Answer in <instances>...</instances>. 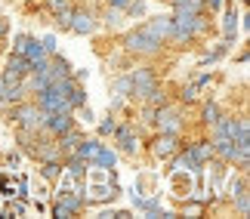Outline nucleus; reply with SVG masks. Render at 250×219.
<instances>
[{
    "instance_id": "f257e3e1",
    "label": "nucleus",
    "mask_w": 250,
    "mask_h": 219,
    "mask_svg": "<svg viewBox=\"0 0 250 219\" xmlns=\"http://www.w3.org/2000/svg\"><path fill=\"white\" fill-rule=\"evenodd\" d=\"M213 34L210 13H191V9H173L170 13V37L173 46H195L198 40Z\"/></svg>"
},
{
    "instance_id": "f03ea898",
    "label": "nucleus",
    "mask_w": 250,
    "mask_h": 219,
    "mask_svg": "<svg viewBox=\"0 0 250 219\" xmlns=\"http://www.w3.org/2000/svg\"><path fill=\"white\" fill-rule=\"evenodd\" d=\"M121 46H124V53H127V56H136V59H151V56H158L161 50H164V46L151 40L139 25L130 28V31L121 37Z\"/></svg>"
},
{
    "instance_id": "7ed1b4c3",
    "label": "nucleus",
    "mask_w": 250,
    "mask_h": 219,
    "mask_svg": "<svg viewBox=\"0 0 250 219\" xmlns=\"http://www.w3.org/2000/svg\"><path fill=\"white\" fill-rule=\"evenodd\" d=\"M43 118L46 114L34 105V102H16L9 105V120L16 123V130H25V133H41L43 130Z\"/></svg>"
},
{
    "instance_id": "20e7f679",
    "label": "nucleus",
    "mask_w": 250,
    "mask_h": 219,
    "mask_svg": "<svg viewBox=\"0 0 250 219\" xmlns=\"http://www.w3.org/2000/svg\"><path fill=\"white\" fill-rule=\"evenodd\" d=\"M155 130L158 133H173V136H182V130H186V118H182V108L167 102V105L155 108Z\"/></svg>"
},
{
    "instance_id": "39448f33",
    "label": "nucleus",
    "mask_w": 250,
    "mask_h": 219,
    "mask_svg": "<svg viewBox=\"0 0 250 219\" xmlns=\"http://www.w3.org/2000/svg\"><path fill=\"white\" fill-rule=\"evenodd\" d=\"M111 136H114V151H118V155L136 158V151H139V133H136L133 123H114Z\"/></svg>"
},
{
    "instance_id": "423d86ee",
    "label": "nucleus",
    "mask_w": 250,
    "mask_h": 219,
    "mask_svg": "<svg viewBox=\"0 0 250 219\" xmlns=\"http://www.w3.org/2000/svg\"><path fill=\"white\" fill-rule=\"evenodd\" d=\"M127 78H130V99H139V102L146 99L148 90L158 83V74H155V68H151V65H142V68L130 71Z\"/></svg>"
},
{
    "instance_id": "0eeeda50",
    "label": "nucleus",
    "mask_w": 250,
    "mask_h": 219,
    "mask_svg": "<svg viewBox=\"0 0 250 219\" xmlns=\"http://www.w3.org/2000/svg\"><path fill=\"white\" fill-rule=\"evenodd\" d=\"M71 127H78V120H74V111H50L43 118V133L53 139H59L62 133H68Z\"/></svg>"
},
{
    "instance_id": "6e6552de",
    "label": "nucleus",
    "mask_w": 250,
    "mask_h": 219,
    "mask_svg": "<svg viewBox=\"0 0 250 219\" xmlns=\"http://www.w3.org/2000/svg\"><path fill=\"white\" fill-rule=\"evenodd\" d=\"M179 148H182V136H173V133H158L151 139V158L155 160H170Z\"/></svg>"
},
{
    "instance_id": "1a4fd4ad",
    "label": "nucleus",
    "mask_w": 250,
    "mask_h": 219,
    "mask_svg": "<svg viewBox=\"0 0 250 219\" xmlns=\"http://www.w3.org/2000/svg\"><path fill=\"white\" fill-rule=\"evenodd\" d=\"M139 28H142V31H146L155 43L164 46L167 37H170V16H151V19H146Z\"/></svg>"
},
{
    "instance_id": "9d476101",
    "label": "nucleus",
    "mask_w": 250,
    "mask_h": 219,
    "mask_svg": "<svg viewBox=\"0 0 250 219\" xmlns=\"http://www.w3.org/2000/svg\"><path fill=\"white\" fill-rule=\"evenodd\" d=\"M96 28H99V22H96V16L90 13V9H78V6L71 9V25H68V31H71V34L86 37V34H93Z\"/></svg>"
},
{
    "instance_id": "9b49d317",
    "label": "nucleus",
    "mask_w": 250,
    "mask_h": 219,
    "mask_svg": "<svg viewBox=\"0 0 250 219\" xmlns=\"http://www.w3.org/2000/svg\"><path fill=\"white\" fill-rule=\"evenodd\" d=\"M118 195H121V185H118V182H114V185H93L90 195H86V188H83L86 207H93V204H108V201H114Z\"/></svg>"
},
{
    "instance_id": "f8f14e48",
    "label": "nucleus",
    "mask_w": 250,
    "mask_h": 219,
    "mask_svg": "<svg viewBox=\"0 0 250 219\" xmlns=\"http://www.w3.org/2000/svg\"><path fill=\"white\" fill-rule=\"evenodd\" d=\"M71 74H74L71 62L65 59V56L53 53V56H50V68H46V80H50V83H56V80H62V78H71Z\"/></svg>"
},
{
    "instance_id": "ddd939ff",
    "label": "nucleus",
    "mask_w": 250,
    "mask_h": 219,
    "mask_svg": "<svg viewBox=\"0 0 250 219\" xmlns=\"http://www.w3.org/2000/svg\"><path fill=\"white\" fill-rule=\"evenodd\" d=\"M226 3V13H223V40L229 46H235V31H238V13H235V3L232 0H223Z\"/></svg>"
},
{
    "instance_id": "4468645a",
    "label": "nucleus",
    "mask_w": 250,
    "mask_h": 219,
    "mask_svg": "<svg viewBox=\"0 0 250 219\" xmlns=\"http://www.w3.org/2000/svg\"><path fill=\"white\" fill-rule=\"evenodd\" d=\"M90 167H96V170H105V173H108V170H114V167H118V151H114V148H108V145L102 142Z\"/></svg>"
},
{
    "instance_id": "2eb2a0df",
    "label": "nucleus",
    "mask_w": 250,
    "mask_h": 219,
    "mask_svg": "<svg viewBox=\"0 0 250 219\" xmlns=\"http://www.w3.org/2000/svg\"><path fill=\"white\" fill-rule=\"evenodd\" d=\"M83 139H86V133H83V130H78V127H71L68 133H62V136L56 139V142H59V151H62V158H65V155H71V151L78 148Z\"/></svg>"
},
{
    "instance_id": "dca6fc26",
    "label": "nucleus",
    "mask_w": 250,
    "mask_h": 219,
    "mask_svg": "<svg viewBox=\"0 0 250 219\" xmlns=\"http://www.w3.org/2000/svg\"><path fill=\"white\" fill-rule=\"evenodd\" d=\"M22 56L28 59V65H37V62H43V59H50V53L43 50V43L37 40L34 34H28V43H25V50H22Z\"/></svg>"
},
{
    "instance_id": "f3484780",
    "label": "nucleus",
    "mask_w": 250,
    "mask_h": 219,
    "mask_svg": "<svg viewBox=\"0 0 250 219\" xmlns=\"http://www.w3.org/2000/svg\"><path fill=\"white\" fill-rule=\"evenodd\" d=\"M186 145L191 148V155H195L204 167L210 164V160H213V145H210V139H191V142L186 139Z\"/></svg>"
},
{
    "instance_id": "a211bd4d",
    "label": "nucleus",
    "mask_w": 250,
    "mask_h": 219,
    "mask_svg": "<svg viewBox=\"0 0 250 219\" xmlns=\"http://www.w3.org/2000/svg\"><path fill=\"white\" fill-rule=\"evenodd\" d=\"M219 118H223V108H219V102L210 99V102H204V105H201V127H204V130H210Z\"/></svg>"
},
{
    "instance_id": "6ab92c4d",
    "label": "nucleus",
    "mask_w": 250,
    "mask_h": 219,
    "mask_svg": "<svg viewBox=\"0 0 250 219\" xmlns=\"http://www.w3.org/2000/svg\"><path fill=\"white\" fill-rule=\"evenodd\" d=\"M37 173H41V179H43V182H56V179H62L65 167H62V160H41Z\"/></svg>"
},
{
    "instance_id": "aec40b11",
    "label": "nucleus",
    "mask_w": 250,
    "mask_h": 219,
    "mask_svg": "<svg viewBox=\"0 0 250 219\" xmlns=\"http://www.w3.org/2000/svg\"><path fill=\"white\" fill-rule=\"evenodd\" d=\"M229 50H232V46H229L226 40H223V43H216V46H213V50H210V53H204V56H201L198 68H207V65H213V62H219V59H223V56H226Z\"/></svg>"
},
{
    "instance_id": "412c9836",
    "label": "nucleus",
    "mask_w": 250,
    "mask_h": 219,
    "mask_svg": "<svg viewBox=\"0 0 250 219\" xmlns=\"http://www.w3.org/2000/svg\"><path fill=\"white\" fill-rule=\"evenodd\" d=\"M99 145H102V139H83L78 148H74V155H81L86 164H93V158H96V151H99Z\"/></svg>"
},
{
    "instance_id": "4be33fe9",
    "label": "nucleus",
    "mask_w": 250,
    "mask_h": 219,
    "mask_svg": "<svg viewBox=\"0 0 250 219\" xmlns=\"http://www.w3.org/2000/svg\"><path fill=\"white\" fill-rule=\"evenodd\" d=\"M173 9H191V13H207L204 9V0H164Z\"/></svg>"
},
{
    "instance_id": "5701e85b",
    "label": "nucleus",
    "mask_w": 250,
    "mask_h": 219,
    "mask_svg": "<svg viewBox=\"0 0 250 219\" xmlns=\"http://www.w3.org/2000/svg\"><path fill=\"white\" fill-rule=\"evenodd\" d=\"M71 3L68 6H62V9H53V19H56V28H62V31H68V25H71Z\"/></svg>"
},
{
    "instance_id": "b1692460",
    "label": "nucleus",
    "mask_w": 250,
    "mask_h": 219,
    "mask_svg": "<svg viewBox=\"0 0 250 219\" xmlns=\"http://www.w3.org/2000/svg\"><path fill=\"white\" fill-rule=\"evenodd\" d=\"M241 192H247V173L238 170V176H232V182H229V201H232L235 195H241Z\"/></svg>"
},
{
    "instance_id": "393cba45",
    "label": "nucleus",
    "mask_w": 250,
    "mask_h": 219,
    "mask_svg": "<svg viewBox=\"0 0 250 219\" xmlns=\"http://www.w3.org/2000/svg\"><path fill=\"white\" fill-rule=\"evenodd\" d=\"M146 9H148V0H130L124 13H127V19H142V16H146Z\"/></svg>"
},
{
    "instance_id": "a878e982",
    "label": "nucleus",
    "mask_w": 250,
    "mask_h": 219,
    "mask_svg": "<svg viewBox=\"0 0 250 219\" xmlns=\"http://www.w3.org/2000/svg\"><path fill=\"white\" fill-rule=\"evenodd\" d=\"M232 207H235L238 216H247V213H250V192L235 195V198H232Z\"/></svg>"
},
{
    "instance_id": "bb28decb",
    "label": "nucleus",
    "mask_w": 250,
    "mask_h": 219,
    "mask_svg": "<svg viewBox=\"0 0 250 219\" xmlns=\"http://www.w3.org/2000/svg\"><path fill=\"white\" fill-rule=\"evenodd\" d=\"M111 93H114V96H121V99H127V96H130V78H127V74L111 83Z\"/></svg>"
},
{
    "instance_id": "cd10ccee",
    "label": "nucleus",
    "mask_w": 250,
    "mask_h": 219,
    "mask_svg": "<svg viewBox=\"0 0 250 219\" xmlns=\"http://www.w3.org/2000/svg\"><path fill=\"white\" fill-rule=\"evenodd\" d=\"M198 93H201V87H198L195 80H191L188 87H182V90H179V99H182V102H195V99H198Z\"/></svg>"
},
{
    "instance_id": "c85d7f7f",
    "label": "nucleus",
    "mask_w": 250,
    "mask_h": 219,
    "mask_svg": "<svg viewBox=\"0 0 250 219\" xmlns=\"http://www.w3.org/2000/svg\"><path fill=\"white\" fill-rule=\"evenodd\" d=\"M114 111H108V118H105L102 123H99V139H105V136H111V130H114Z\"/></svg>"
},
{
    "instance_id": "c756f323",
    "label": "nucleus",
    "mask_w": 250,
    "mask_h": 219,
    "mask_svg": "<svg viewBox=\"0 0 250 219\" xmlns=\"http://www.w3.org/2000/svg\"><path fill=\"white\" fill-rule=\"evenodd\" d=\"M118 22H121V9H111V6H108V13H105V25L114 28Z\"/></svg>"
},
{
    "instance_id": "7c9ffc66",
    "label": "nucleus",
    "mask_w": 250,
    "mask_h": 219,
    "mask_svg": "<svg viewBox=\"0 0 250 219\" xmlns=\"http://www.w3.org/2000/svg\"><path fill=\"white\" fill-rule=\"evenodd\" d=\"M41 43H43V50L50 53V56H53V53H59V46H56V37H53V34H46V37H41Z\"/></svg>"
},
{
    "instance_id": "2f4dec72",
    "label": "nucleus",
    "mask_w": 250,
    "mask_h": 219,
    "mask_svg": "<svg viewBox=\"0 0 250 219\" xmlns=\"http://www.w3.org/2000/svg\"><path fill=\"white\" fill-rule=\"evenodd\" d=\"M204 9L207 13H219V9H223V0H204Z\"/></svg>"
},
{
    "instance_id": "473e14b6",
    "label": "nucleus",
    "mask_w": 250,
    "mask_h": 219,
    "mask_svg": "<svg viewBox=\"0 0 250 219\" xmlns=\"http://www.w3.org/2000/svg\"><path fill=\"white\" fill-rule=\"evenodd\" d=\"M6 37H9V22H6L3 16H0V43H3Z\"/></svg>"
},
{
    "instance_id": "72a5a7b5",
    "label": "nucleus",
    "mask_w": 250,
    "mask_h": 219,
    "mask_svg": "<svg viewBox=\"0 0 250 219\" xmlns=\"http://www.w3.org/2000/svg\"><path fill=\"white\" fill-rule=\"evenodd\" d=\"M127 3H130V0H108V6H111V9H121V13L127 9Z\"/></svg>"
},
{
    "instance_id": "f704fd0d",
    "label": "nucleus",
    "mask_w": 250,
    "mask_h": 219,
    "mask_svg": "<svg viewBox=\"0 0 250 219\" xmlns=\"http://www.w3.org/2000/svg\"><path fill=\"white\" fill-rule=\"evenodd\" d=\"M6 164H13V167L19 164V155H16V151H9V155H6Z\"/></svg>"
},
{
    "instance_id": "c9c22d12",
    "label": "nucleus",
    "mask_w": 250,
    "mask_h": 219,
    "mask_svg": "<svg viewBox=\"0 0 250 219\" xmlns=\"http://www.w3.org/2000/svg\"><path fill=\"white\" fill-rule=\"evenodd\" d=\"M0 87H3V78H0Z\"/></svg>"
}]
</instances>
